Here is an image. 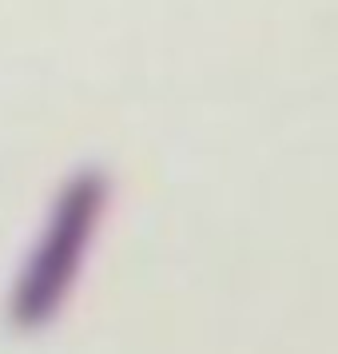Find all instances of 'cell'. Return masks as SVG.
<instances>
[{"label": "cell", "instance_id": "6da1fadb", "mask_svg": "<svg viewBox=\"0 0 338 354\" xmlns=\"http://www.w3.org/2000/svg\"><path fill=\"white\" fill-rule=\"evenodd\" d=\"M112 199V183L100 167H80L64 179V187L48 207L44 231L28 251L24 271L12 283L8 319L17 330H40L48 326L76 290L84 259L96 243L100 219Z\"/></svg>", "mask_w": 338, "mask_h": 354}]
</instances>
